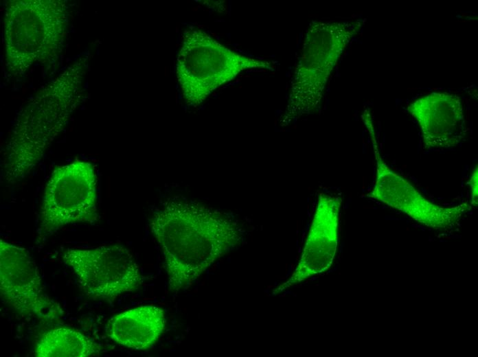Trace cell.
<instances>
[{
    "label": "cell",
    "instance_id": "6da1fadb",
    "mask_svg": "<svg viewBox=\"0 0 478 357\" xmlns=\"http://www.w3.org/2000/svg\"><path fill=\"white\" fill-rule=\"evenodd\" d=\"M170 290L190 287L216 260L242 244L244 231L229 214L185 199H168L150 220Z\"/></svg>",
    "mask_w": 478,
    "mask_h": 357
},
{
    "label": "cell",
    "instance_id": "7a4b0ae2",
    "mask_svg": "<svg viewBox=\"0 0 478 357\" xmlns=\"http://www.w3.org/2000/svg\"><path fill=\"white\" fill-rule=\"evenodd\" d=\"M363 23L364 20L360 19L313 20L308 23L286 108L280 119L282 127L310 114L318 107L332 71Z\"/></svg>",
    "mask_w": 478,
    "mask_h": 357
},
{
    "label": "cell",
    "instance_id": "3957f363",
    "mask_svg": "<svg viewBox=\"0 0 478 357\" xmlns=\"http://www.w3.org/2000/svg\"><path fill=\"white\" fill-rule=\"evenodd\" d=\"M64 78L60 89L57 80L19 113L1 164V179L6 183H17L33 170L78 104L74 85L78 82L63 91Z\"/></svg>",
    "mask_w": 478,
    "mask_h": 357
},
{
    "label": "cell",
    "instance_id": "277c9868",
    "mask_svg": "<svg viewBox=\"0 0 478 357\" xmlns=\"http://www.w3.org/2000/svg\"><path fill=\"white\" fill-rule=\"evenodd\" d=\"M67 26L63 4L55 1H16L5 18L6 57L13 72L56 58Z\"/></svg>",
    "mask_w": 478,
    "mask_h": 357
},
{
    "label": "cell",
    "instance_id": "5b68a950",
    "mask_svg": "<svg viewBox=\"0 0 478 357\" xmlns=\"http://www.w3.org/2000/svg\"><path fill=\"white\" fill-rule=\"evenodd\" d=\"M97 175L89 161L56 166L44 188L38 228L43 240L68 225L98 219Z\"/></svg>",
    "mask_w": 478,
    "mask_h": 357
},
{
    "label": "cell",
    "instance_id": "8992f818",
    "mask_svg": "<svg viewBox=\"0 0 478 357\" xmlns=\"http://www.w3.org/2000/svg\"><path fill=\"white\" fill-rule=\"evenodd\" d=\"M363 120L372 141L376 160V177L368 197L401 211L431 229L446 231L458 224L470 210L468 202L443 207L431 202L407 180L394 172L383 159L370 114L365 111Z\"/></svg>",
    "mask_w": 478,
    "mask_h": 357
},
{
    "label": "cell",
    "instance_id": "52a82bcc",
    "mask_svg": "<svg viewBox=\"0 0 478 357\" xmlns=\"http://www.w3.org/2000/svg\"><path fill=\"white\" fill-rule=\"evenodd\" d=\"M61 256L76 275L80 288L92 299L113 301L137 290L143 282L139 265L122 245L68 248Z\"/></svg>",
    "mask_w": 478,
    "mask_h": 357
},
{
    "label": "cell",
    "instance_id": "ba28073f",
    "mask_svg": "<svg viewBox=\"0 0 478 357\" xmlns=\"http://www.w3.org/2000/svg\"><path fill=\"white\" fill-rule=\"evenodd\" d=\"M0 292L4 302L22 316L44 321L62 316L45 292L38 267L25 248L0 240Z\"/></svg>",
    "mask_w": 478,
    "mask_h": 357
},
{
    "label": "cell",
    "instance_id": "9c48e42d",
    "mask_svg": "<svg viewBox=\"0 0 478 357\" xmlns=\"http://www.w3.org/2000/svg\"><path fill=\"white\" fill-rule=\"evenodd\" d=\"M341 204L339 196L324 192L319 194L298 263L288 279L273 288V295L322 274L332 266L338 246Z\"/></svg>",
    "mask_w": 478,
    "mask_h": 357
},
{
    "label": "cell",
    "instance_id": "30bf717a",
    "mask_svg": "<svg viewBox=\"0 0 478 357\" xmlns=\"http://www.w3.org/2000/svg\"><path fill=\"white\" fill-rule=\"evenodd\" d=\"M407 111L420 127L426 150L455 147L466 136L464 107L456 94L431 92L412 102Z\"/></svg>",
    "mask_w": 478,
    "mask_h": 357
},
{
    "label": "cell",
    "instance_id": "8fae6325",
    "mask_svg": "<svg viewBox=\"0 0 478 357\" xmlns=\"http://www.w3.org/2000/svg\"><path fill=\"white\" fill-rule=\"evenodd\" d=\"M166 325L163 309L155 306H142L111 317L105 326V332L112 341L123 347L145 350L157 341Z\"/></svg>",
    "mask_w": 478,
    "mask_h": 357
},
{
    "label": "cell",
    "instance_id": "7c38bea8",
    "mask_svg": "<svg viewBox=\"0 0 478 357\" xmlns=\"http://www.w3.org/2000/svg\"><path fill=\"white\" fill-rule=\"evenodd\" d=\"M100 346L78 330L60 327L43 332L37 340L38 357H88L98 355Z\"/></svg>",
    "mask_w": 478,
    "mask_h": 357
},
{
    "label": "cell",
    "instance_id": "4fadbf2b",
    "mask_svg": "<svg viewBox=\"0 0 478 357\" xmlns=\"http://www.w3.org/2000/svg\"><path fill=\"white\" fill-rule=\"evenodd\" d=\"M477 166L473 170L470 178L469 185L471 194L470 205L473 207L477 206L478 203V172Z\"/></svg>",
    "mask_w": 478,
    "mask_h": 357
}]
</instances>
